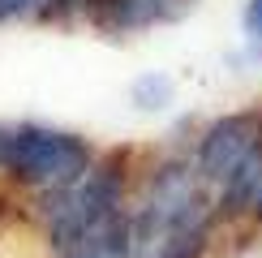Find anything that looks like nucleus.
<instances>
[{
    "label": "nucleus",
    "instance_id": "obj_9",
    "mask_svg": "<svg viewBox=\"0 0 262 258\" xmlns=\"http://www.w3.org/2000/svg\"><path fill=\"white\" fill-rule=\"evenodd\" d=\"M245 39H249V52L262 60V0L245 5Z\"/></svg>",
    "mask_w": 262,
    "mask_h": 258
},
{
    "label": "nucleus",
    "instance_id": "obj_1",
    "mask_svg": "<svg viewBox=\"0 0 262 258\" xmlns=\"http://www.w3.org/2000/svg\"><path fill=\"white\" fill-rule=\"evenodd\" d=\"M91 146L78 134L48 125H21L9 129L5 142V168L13 172L21 185H39V189H69L91 172Z\"/></svg>",
    "mask_w": 262,
    "mask_h": 258
},
{
    "label": "nucleus",
    "instance_id": "obj_5",
    "mask_svg": "<svg viewBox=\"0 0 262 258\" xmlns=\"http://www.w3.org/2000/svg\"><path fill=\"white\" fill-rule=\"evenodd\" d=\"M220 207L228 215H245L249 211V215L262 220V142H258L254 155L220 185Z\"/></svg>",
    "mask_w": 262,
    "mask_h": 258
},
{
    "label": "nucleus",
    "instance_id": "obj_10",
    "mask_svg": "<svg viewBox=\"0 0 262 258\" xmlns=\"http://www.w3.org/2000/svg\"><path fill=\"white\" fill-rule=\"evenodd\" d=\"M48 0H0V22H13V17H26V13H43Z\"/></svg>",
    "mask_w": 262,
    "mask_h": 258
},
{
    "label": "nucleus",
    "instance_id": "obj_6",
    "mask_svg": "<svg viewBox=\"0 0 262 258\" xmlns=\"http://www.w3.org/2000/svg\"><path fill=\"white\" fill-rule=\"evenodd\" d=\"M64 258H134V241H129V215L99 224V228L82 232L73 245H64Z\"/></svg>",
    "mask_w": 262,
    "mask_h": 258
},
{
    "label": "nucleus",
    "instance_id": "obj_4",
    "mask_svg": "<svg viewBox=\"0 0 262 258\" xmlns=\"http://www.w3.org/2000/svg\"><path fill=\"white\" fill-rule=\"evenodd\" d=\"M82 9L91 13L95 26L129 35V30H146L159 22H177L185 13V0H86Z\"/></svg>",
    "mask_w": 262,
    "mask_h": 258
},
{
    "label": "nucleus",
    "instance_id": "obj_8",
    "mask_svg": "<svg viewBox=\"0 0 262 258\" xmlns=\"http://www.w3.org/2000/svg\"><path fill=\"white\" fill-rule=\"evenodd\" d=\"M129 99H134L142 112H159V107H168V99H172V78L146 73V78H138L134 86H129Z\"/></svg>",
    "mask_w": 262,
    "mask_h": 258
},
{
    "label": "nucleus",
    "instance_id": "obj_3",
    "mask_svg": "<svg viewBox=\"0 0 262 258\" xmlns=\"http://www.w3.org/2000/svg\"><path fill=\"white\" fill-rule=\"evenodd\" d=\"M258 142H262V129H258V116L254 112L220 116V121L202 134L193 168H198V177L206 181V185H224V181L258 150Z\"/></svg>",
    "mask_w": 262,
    "mask_h": 258
},
{
    "label": "nucleus",
    "instance_id": "obj_7",
    "mask_svg": "<svg viewBox=\"0 0 262 258\" xmlns=\"http://www.w3.org/2000/svg\"><path fill=\"white\" fill-rule=\"evenodd\" d=\"M206 241H211V220H198V224H181V228L163 232L159 241H150L142 258H202Z\"/></svg>",
    "mask_w": 262,
    "mask_h": 258
},
{
    "label": "nucleus",
    "instance_id": "obj_11",
    "mask_svg": "<svg viewBox=\"0 0 262 258\" xmlns=\"http://www.w3.org/2000/svg\"><path fill=\"white\" fill-rule=\"evenodd\" d=\"M5 142H9V134L0 129V164H5Z\"/></svg>",
    "mask_w": 262,
    "mask_h": 258
},
{
    "label": "nucleus",
    "instance_id": "obj_2",
    "mask_svg": "<svg viewBox=\"0 0 262 258\" xmlns=\"http://www.w3.org/2000/svg\"><path fill=\"white\" fill-rule=\"evenodd\" d=\"M125 177L116 159H103V164H91V172L69 189H52L48 198V236L56 250L73 245L82 232L99 228V224L125 215Z\"/></svg>",
    "mask_w": 262,
    "mask_h": 258
}]
</instances>
